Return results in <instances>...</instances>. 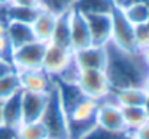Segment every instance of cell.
<instances>
[{
	"label": "cell",
	"instance_id": "5bb4252c",
	"mask_svg": "<svg viewBox=\"0 0 149 139\" xmlns=\"http://www.w3.org/2000/svg\"><path fill=\"white\" fill-rule=\"evenodd\" d=\"M22 106H20V92L12 97L1 100L0 104V125L17 129L22 125Z\"/></svg>",
	"mask_w": 149,
	"mask_h": 139
},
{
	"label": "cell",
	"instance_id": "30bf717a",
	"mask_svg": "<svg viewBox=\"0 0 149 139\" xmlns=\"http://www.w3.org/2000/svg\"><path fill=\"white\" fill-rule=\"evenodd\" d=\"M74 61L80 70H104L107 62L106 46L90 45L74 51Z\"/></svg>",
	"mask_w": 149,
	"mask_h": 139
},
{
	"label": "cell",
	"instance_id": "cb8c5ba5",
	"mask_svg": "<svg viewBox=\"0 0 149 139\" xmlns=\"http://www.w3.org/2000/svg\"><path fill=\"white\" fill-rule=\"evenodd\" d=\"M126 139H149V120L126 133Z\"/></svg>",
	"mask_w": 149,
	"mask_h": 139
},
{
	"label": "cell",
	"instance_id": "ba28073f",
	"mask_svg": "<svg viewBox=\"0 0 149 139\" xmlns=\"http://www.w3.org/2000/svg\"><path fill=\"white\" fill-rule=\"evenodd\" d=\"M111 13L84 15L93 45L106 46L107 44H110V41H111V26H113Z\"/></svg>",
	"mask_w": 149,
	"mask_h": 139
},
{
	"label": "cell",
	"instance_id": "8992f818",
	"mask_svg": "<svg viewBox=\"0 0 149 139\" xmlns=\"http://www.w3.org/2000/svg\"><path fill=\"white\" fill-rule=\"evenodd\" d=\"M47 44L41 41H32L26 45H22L10 52V62L16 71H28V70H42V61L45 54Z\"/></svg>",
	"mask_w": 149,
	"mask_h": 139
},
{
	"label": "cell",
	"instance_id": "83f0119b",
	"mask_svg": "<svg viewBox=\"0 0 149 139\" xmlns=\"http://www.w3.org/2000/svg\"><path fill=\"white\" fill-rule=\"evenodd\" d=\"M10 52H12V48H10V44H9L6 35H0V57L9 58Z\"/></svg>",
	"mask_w": 149,
	"mask_h": 139
},
{
	"label": "cell",
	"instance_id": "2e32d148",
	"mask_svg": "<svg viewBox=\"0 0 149 139\" xmlns=\"http://www.w3.org/2000/svg\"><path fill=\"white\" fill-rule=\"evenodd\" d=\"M119 7L133 26L149 23V0H129Z\"/></svg>",
	"mask_w": 149,
	"mask_h": 139
},
{
	"label": "cell",
	"instance_id": "d6986e66",
	"mask_svg": "<svg viewBox=\"0 0 149 139\" xmlns=\"http://www.w3.org/2000/svg\"><path fill=\"white\" fill-rule=\"evenodd\" d=\"M116 4L113 0H75L72 9L83 15H96V13H111Z\"/></svg>",
	"mask_w": 149,
	"mask_h": 139
},
{
	"label": "cell",
	"instance_id": "4316f807",
	"mask_svg": "<svg viewBox=\"0 0 149 139\" xmlns=\"http://www.w3.org/2000/svg\"><path fill=\"white\" fill-rule=\"evenodd\" d=\"M0 139H19L17 129L7 128L4 125H0Z\"/></svg>",
	"mask_w": 149,
	"mask_h": 139
},
{
	"label": "cell",
	"instance_id": "e0dca14e",
	"mask_svg": "<svg viewBox=\"0 0 149 139\" xmlns=\"http://www.w3.org/2000/svg\"><path fill=\"white\" fill-rule=\"evenodd\" d=\"M113 101L120 107L129 106H143L146 100V93L142 87H125L119 90H111Z\"/></svg>",
	"mask_w": 149,
	"mask_h": 139
},
{
	"label": "cell",
	"instance_id": "7a4b0ae2",
	"mask_svg": "<svg viewBox=\"0 0 149 139\" xmlns=\"http://www.w3.org/2000/svg\"><path fill=\"white\" fill-rule=\"evenodd\" d=\"M41 122L47 128L49 139H70L67 110L61 100L59 92L55 86V81H54V89L49 92L48 104L44 110Z\"/></svg>",
	"mask_w": 149,
	"mask_h": 139
},
{
	"label": "cell",
	"instance_id": "9a60e30c",
	"mask_svg": "<svg viewBox=\"0 0 149 139\" xmlns=\"http://www.w3.org/2000/svg\"><path fill=\"white\" fill-rule=\"evenodd\" d=\"M6 38L10 44L12 49H16L22 45H26L32 41H35L31 23L20 22V20H7V28H6Z\"/></svg>",
	"mask_w": 149,
	"mask_h": 139
},
{
	"label": "cell",
	"instance_id": "603a6c76",
	"mask_svg": "<svg viewBox=\"0 0 149 139\" xmlns=\"http://www.w3.org/2000/svg\"><path fill=\"white\" fill-rule=\"evenodd\" d=\"M75 0H42V7L54 12L55 15H62L70 12L74 6Z\"/></svg>",
	"mask_w": 149,
	"mask_h": 139
},
{
	"label": "cell",
	"instance_id": "e575fe53",
	"mask_svg": "<svg viewBox=\"0 0 149 139\" xmlns=\"http://www.w3.org/2000/svg\"><path fill=\"white\" fill-rule=\"evenodd\" d=\"M119 139H126V136H125V138H119Z\"/></svg>",
	"mask_w": 149,
	"mask_h": 139
},
{
	"label": "cell",
	"instance_id": "f546056e",
	"mask_svg": "<svg viewBox=\"0 0 149 139\" xmlns=\"http://www.w3.org/2000/svg\"><path fill=\"white\" fill-rule=\"evenodd\" d=\"M139 54H141V57H142V59L145 61V64L149 67V45L143 46V48H141L139 49Z\"/></svg>",
	"mask_w": 149,
	"mask_h": 139
},
{
	"label": "cell",
	"instance_id": "52a82bcc",
	"mask_svg": "<svg viewBox=\"0 0 149 139\" xmlns=\"http://www.w3.org/2000/svg\"><path fill=\"white\" fill-rule=\"evenodd\" d=\"M74 58V51L59 46L56 44L48 42L45 46V54H44V61H42V70L52 77L54 80H56L64 71L65 68L72 62Z\"/></svg>",
	"mask_w": 149,
	"mask_h": 139
},
{
	"label": "cell",
	"instance_id": "6da1fadb",
	"mask_svg": "<svg viewBox=\"0 0 149 139\" xmlns=\"http://www.w3.org/2000/svg\"><path fill=\"white\" fill-rule=\"evenodd\" d=\"M107 62L106 74L109 77L111 90L125 87H141L149 67L138 52H126L113 44H107Z\"/></svg>",
	"mask_w": 149,
	"mask_h": 139
},
{
	"label": "cell",
	"instance_id": "9c48e42d",
	"mask_svg": "<svg viewBox=\"0 0 149 139\" xmlns=\"http://www.w3.org/2000/svg\"><path fill=\"white\" fill-rule=\"evenodd\" d=\"M49 93L20 92V106H22V123L41 120L44 110L48 104Z\"/></svg>",
	"mask_w": 149,
	"mask_h": 139
},
{
	"label": "cell",
	"instance_id": "44dd1931",
	"mask_svg": "<svg viewBox=\"0 0 149 139\" xmlns=\"http://www.w3.org/2000/svg\"><path fill=\"white\" fill-rule=\"evenodd\" d=\"M19 139H49L48 131L41 120L25 122L17 128Z\"/></svg>",
	"mask_w": 149,
	"mask_h": 139
},
{
	"label": "cell",
	"instance_id": "4dcf8cb0",
	"mask_svg": "<svg viewBox=\"0 0 149 139\" xmlns=\"http://www.w3.org/2000/svg\"><path fill=\"white\" fill-rule=\"evenodd\" d=\"M143 90H145V93L149 96V73L145 75V78H143V81H142V86H141Z\"/></svg>",
	"mask_w": 149,
	"mask_h": 139
},
{
	"label": "cell",
	"instance_id": "d4e9b609",
	"mask_svg": "<svg viewBox=\"0 0 149 139\" xmlns=\"http://www.w3.org/2000/svg\"><path fill=\"white\" fill-rule=\"evenodd\" d=\"M136 39H138L139 49L149 45V23L142 25V26H136Z\"/></svg>",
	"mask_w": 149,
	"mask_h": 139
},
{
	"label": "cell",
	"instance_id": "7402d4cb",
	"mask_svg": "<svg viewBox=\"0 0 149 139\" xmlns=\"http://www.w3.org/2000/svg\"><path fill=\"white\" fill-rule=\"evenodd\" d=\"M22 92L20 89V80H19V73L16 70L4 74L0 77V101L12 97L13 94Z\"/></svg>",
	"mask_w": 149,
	"mask_h": 139
},
{
	"label": "cell",
	"instance_id": "277c9868",
	"mask_svg": "<svg viewBox=\"0 0 149 139\" xmlns=\"http://www.w3.org/2000/svg\"><path fill=\"white\" fill-rule=\"evenodd\" d=\"M96 125L100 129L116 136H126L127 133V128L125 125L122 115V107L113 101L111 93L106 100L99 101V109L96 113Z\"/></svg>",
	"mask_w": 149,
	"mask_h": 139
},
{
	"label": "cell",
	"instance_id": "3957f363",
	"mask_svg": "<svg viewBox=\"0 0 149 139\" xmlns=\"http://www.w3.org/2000/svg\"><path fill=\"white\" fill-rule=\"evenodd\" d=\"M75 84L86 97L97 101L106 100L111 93V86L104 70H80Z\"/></svg>",
	"mask_w": 149,
	"mask_h": 139
},
{
	"label": "cell",
	"instance_id": "7c38bea8",
	"mask_svg": "<svg viewBox=\"0 0 149 139\" xmlns=\"http://www.w3.org/2000/svg\"><path fill=\"white\" fill-rule=\"evenodd\" d=\"M20 80V89L23 92L49 93L54 89V78L44 70H28L17 71Z\"/></svg>",
	"mask_w": 149,
	"mask_h": 139
},
{
	"label": "cell",
	"instance_id": "d6a6232c",
	"mask_svg": "<svg viewBox=\"0 0 149 139\" xmlns=\"http://www.w3.org/2000/svg\"><path fill=\"white\" fill-rule=\"evenodd\" d=\"M127 0H113V3L116 4V6H122V4H125Z\"/></svg>",
	"mask_w": 149,
	"mask_h": 139
},
{
	"label": "cell",
	"instance_id": "836d02e7",
	"mask_svg": "<svg viewBox=\"0 0 149 139\" xmlns=\"http://www.w3.org/2000/svg\"><path fill=\"white\" fill-rule=\"evenodd\" d=\"M10 3H12V0H0V4H6V6H7V4H10Z\"/></svg>",
	"mask_w": 149,
	"mask_h": 139
},
{
	"label": "cell",
	"instance_id": "5b68a950",
	"mask_svg": "<svg viewBox=\"0 0 149 139\" xmlns=\"http://www.w3.org/2000/svg\"><path fill=\"white\" fill-rule=\"evenodd\" d=\"M113 26H111V41L110 44L126 51V52H138L139 45L136 39V26H133L122 13L120 7L116 6L113 13Z\"/></svg>",
	"mask_w": 149,
	"mask_h": 139
},
{
	"label": "cell",
	"instance_id": "8fae6325",
	"mask_svg": "<svg viewBox=\"0 0 149 139\" xmlns=\"http://www.w3.org/2000/svg\"><path fill=\"white\" fill-rule=\"evenodd\" d=\"M70 36L72 51H78L93 45L86 16L74 9L70 10Z\"/></svg>",
	"mask_w": 149,
	"mask_h": 139
},
{
	"label": "cell",
	"instance_id": "d590c367",
	"mask_svg": "<svg viewBox=\"0 0 149 139\" xmlns=\"http://www.w3.org/2000/svg\"><path fill=\"white\" fill-rule=\"evenodd\" d=\"M0 104H1V101H0Z\"/></svg>",
	"mask_w": 149,
	"mask_h": 139
},
{
	"label": "cell",
	"instance_id": "f1b7e54d",
	"mask_svg": "<svg viewBox=\"0 0 149 139\" xmlns=\"http://www.w3.org/2000/svg\"><path fill=\"white\" fill-rule=\"evenodd\" d=\"M15 68H13V65H12V62H10L9 58L0 57V77H3L4 74H7V73H10Z\"/></svg>",
	"mask_w": 149,
	"mask_h": 139
},
{
	"label": "cell",
	"instance_id": "ac0fdd59",
	"mask_svg": "<svg viewBox=\"0 0 149 139\" xmlns=\"http://www.w3.org/2000/svg\"><path fill=\"white\" fill-rule=\"evenodd\" d=\"M52 44L71 49V36H70V12H65L62 15H58L54 32L51 35Z\"/></svg>",
	"mask_w": 149,
	"mask_h": 139
},
{
	"label": "cell",
	"instance_id": "ffe728a7",
	"mask_svg": "<svg viewBox=\"0 0 149 139\" xmlns=\"http://www.w3.org/2000/svg\"><path fill=\"white\" fill-rule=\"evenodd\" d=\"M122 115H123V120H125V125L127 128V132H130V131L142 126L145 122L149 120L143 106L122 107Z\"/></svg>",
	"mask_w": 149,
	"mask_h": 139
},
{
	"label": "cell",
	"instance_id": "1f68e13d",
	"mask_svg": "<svg viewBox=\"0 0 149 139\" xmlns=\"http://www.w3.org/2000/svg\"><path fill=\"white\" fill-rule=\"evenodd\" d=\"M143 109H145L146 116H148V119H149V96H146V100H145V103H143Z\"/></svg>",
	"mask_w": 149,
	"mask_h": 139
},
{
	"label": "cell",
	"instance_id": "484cf974",
	"mask_svg": "<svg viewBox=\"0 0 149 139\" xmlns=\"http://www.w3.org/2000/svg\"><path fill=\"white\" fill-rule=\"evenodd\" d=\"M10 6L22 7V9L39 10V9H42V0H12Z\"/></svg>",
	"mask_w": 149,
	"mask_h": 139
},
{
	"label": "cell",
	"instance_id": "4fadbf2b",
	"mask_svg": "<svg viewBox=\"0 0 149 139\" xmlns=\"http://www.w3.org/2000/svg\"><path fill=\"white\" fill-rule=\"evenodd\" d=\"M58 15H55L54 12H51L48 9H39L36 16L33 17L31 28L33 32V36L36 41H41L44 44H48L51 41V35L54 32L55 23H56Z\"/></svg>",
	"mask_w": 149,
	"mask_h": 139
}]
</instances>
